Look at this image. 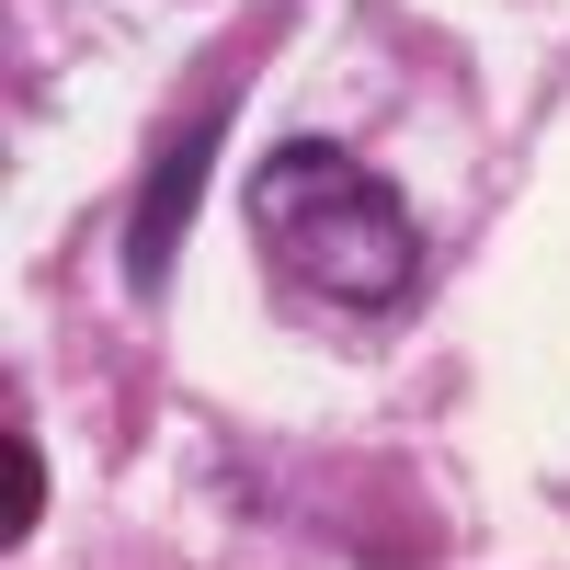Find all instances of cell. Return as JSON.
Instances as JSON below:
<instances>
[{
	"label": "cell",
	"mask_w": 570,
	"mask_h": 570,
	"mask_svg": "<svg viewBox=\"0 0 570 570\" xmlns=\"http://www.w3.org/2000/svg\"><path fill=\"white\" fill-rule=\"evenodd\" d=\"M206 149H217V126L171 137V149H160V171H149V195H137V228H126V274H137V285H160V274H171V240H183V217H195Z\"/></svg>",
	"instance_id": "cell-2"
},
{
	"label": "cell",
	"mask_w": 570,
	"mask_h": 570,
	"mask_svg": "<svg viewBox=\"0 0 570 570\" xmlns=\"http://www.w3.org/2000/svg\"><path fill=\"white\" fill-rule=\"evenodd\" d=\"M252 240L285 285L331 308H400L422 285V228L389 171H365L343 137H274L252 160Z\"/></svg>",
	"instance_id": "cell-1"
},
{
	"label": "cell",
	"mask_w": 570,
	"mask_h": 570,
	"mask_svg": "<svg viewBox=\"0 0 570 570\" xmlns=\"http://www.w3.org/2000/svg\"><path fill=\"white\" fill-rule=\"evenodd\" d=\"M35 502H46V480H35V434L12 422V513H0V537H35Z\"/></svg>",
	"instance_id": "cell-3"
}]
</instances>
